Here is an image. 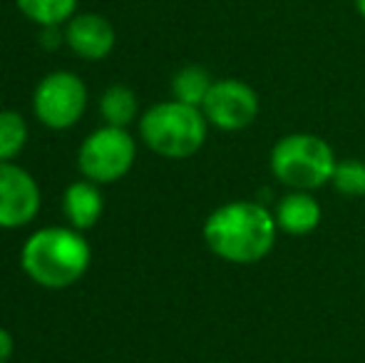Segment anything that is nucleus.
<instances>
[{
    "label": "nucleus",
    "instance_id": "f257e3e1",
    "mask_svg": "<svg viewBox=\"0 0 365 363\" xmlns=\"http://www.w3.org/2000/svg\"><path fill=\"white\" fill-rule=\"evenodd\" d=\"M274 212L259 202H226L214 209L204 222V242L209 252L229 264H256L276 244Z\"/></svg>",
    "mask_w": 365,
    "mask_h": 363
},
{
    "label": "nucleus",
    "instance_id": "f03ea898",
    "mask_svg": "<svg viewBox=\"0 0 365 363\" xmlns=\"http://www.w3.org/2000/svg\"><path fill=\"white\" fill-rule=\"evenodd\" d=\"M92 264V247L75 227L35 229L20 249V267L30 281L50 291L75 286Z\"/></svg>",
    "mask_w": 365,
    "mask_h": 363
},
{
    "label": "nucleus",
    "instance_id": "7ed1b4c3",
    "mask_svg": "<svg viewBox=\"0 0 365 363\" xmlns=\"http://www.w3.org/2000/svg\"><path fill=\"white\" fill-rule=\"evenodd\" d=\"M209 135V122L202 107L184 105L179 100H164L147 107L140 117L142 142L159 157L187 160L204 147Z\"/></svg>",
    "mask_w": 365,
    "mask_h": 363
},
{
    "label": "nucleus",
    "instance_id": "20e7f679",
    "mask_svg": "<svg viewBox=\"0 0 365 363\" xmlns=\"http://www.w3.org/2000/svg\"><path fill=\"white\" fill-rule=\"evenodd\" d=\"M271 172L284 187L313 192L331 182L338 160L333 147L316 135L293 132L271 147Z\"/></svg>",
    "mask_w": 365,
    "mask_h": 363
},
{
    "label": "nucleus",
    "instance_id": "39448f33",
    "mask_svg": "<svg viewBox=\"0 0 365 363\" xmlns=\"http://www.w3.org/2000/svg\"><path fill=\"white\" fill-rule=\"evenodd\" d=\"M137 160V142L127 127L105 125L90 132L77 150V167L82 177L95 184L120 182Z\"/></svg>",
    "mask_w": 365,
    "mask_h": 363
},
{
    "label": "nucleus",
    "instance_id": "423d86ee",
    "mask_svg": "<svg viewBox=\"0 0 365 363\" xmlns=\"http://www.w3.org/2000/svg\"><path fill=\"white\" fill-rule=\"evenodd\" d=\"M87 85L70 70L48 73L33 90V112L48 130L65 132L82 120L87 110Z\"/></svg>",
    "mask_w": 365,
    "mask_h": 363
},
{
    "label": "nucleus",
    "instance_id": "0eeeda50",
    "mask_svg": "<svg viewBox=\"0 0 365 363\" xmlns=\"http://www.w3.org/2000/svg\"><path fill=\"white\" fill-rule=\"evenodd\" d=\"M202 112L221 132H241L259 117V95L249 83L236 78L214 80Z\"/></svg>",
    "mask_w": 365,
    "mask_h": 363
},
{
    "label": "nucleus",
    "instance_id": "6e6552de",
    "mask_svg": "<svg viewBox=\"0 0 365 363\" xmlns=\"http://www.w3.org/2000/svg\"><path fill=\"white\" fill-rule=\"evenodd\" d=\"M43 194L25 167L0 162V229H23L35 222Z\"/></svg>",
    "mask_w": 365,
    "mask_h": 363
},
{
    "label": "nucleus",
    "instance_id": "1a4fd4ad",
    "mask_svg": "<svg viewBox=\"0 0 365 363\" xmlns=\"http://www.w3.org/2000/svg\"><path fill=\"white\" fill-rule=\"evenodd\" d=\"M65 28V45L82 60H97L110 58V53L117 45L115 25L100 13H75Z\"/></svg>",
    "mask_w": 365,
    "mask_h": 363
},
{
    "label": "nucleus",
    "instance_id": "9d476101",
    "mask_svg": "<svg viewBox=\"0 0 365 363\" xmlns=\"http://www.w3.org/2000/svg\"><path fill=\"white\" fill-rule=\"evenodd\" d=\"M276 224L281 232L291 234V237H306V234L316 232L318 224L323 219L321 204L311 192H301V189H291L289 194L279 199L274 209Z\"/></svg>",
    "mask_w": 365,
    "mask_h": 363
},
{
    "label": "nucleus",
    "instance_id": "9b49d317",
    "mask_svg": "<svg viewBox=\"0 0 365 363\" xmlns=\"http://www.w3.org/2000/svg\"><path fill=\"white\" fill-rule=\"evenodd\" d=\"M63 212L68 224L75 227L77 232L92 229L105 212V197L100 192V184L85 180V177L70 182L63 194Z\"/></svg>",
    "mask_w": 365,
    "mask_h": 363
},
{
    "label": "nucleus",
    "instance_id": "f8f14e48",
    "mask_svg": "<svg viewBox=\"0 0 365 363\" xmlns=\"http://www.w3.org/2000/svg\"><path fill=\"white\" fill-rule=\"evenodd\" d=\"M100 115L105 125L130 127L140 115V100L127 85H110L100 97Z\"/></svg>",
    "mask_w": 365,
    "mask_h": 363
},
{
    "label": "nucleus",
    "instance_id": "ddd939ff",
    "mask_svg": "<svg viewBox=\"0 0 365 363\" xmlns=\"http://www.w3.org/2000/svg\"><path fill=\"white\" fill-rule=\"evenodd\" d=\"M212 85L214 80L207 68H202V65H184L172 78V97L184 102V105L202 107Z\"/></svg>",
    "mask_w": 365,
    "mask_h": 363
},
{
    "label": "nucleus",
    "instance_id": "4468645a",
    "mask_svg": "<svg viewBox=\"0 0 365 363\" xmlns=\"http://www.w3.org/2000/svg\"><path fill=\"white\" fill-rule=\"evenodd\" d=\"M77 3L80 0H15L20 13L40 28L65 25L77 13Z\"/></svg>",
    "mask_w": 365,
    "mask_h": 363
},
{
    "label": "nucleus",
    "instance_id": "2eb2a0df",
    "mask_svg": "<svg viewBox=\"0 0 365 363\" xmlns=\"http://www.w3.org/2000/svg\"><path fill=\"white\" fill-rule=\"evenodd\" d=\"M28 145V122L20 112L0 110V162H13Z\"/></svg>",
    "mask_w": 365,
    "mask_h": 363
},
{
    "label": "nucleus",
    "instance_id": "dca6fc26",
    "mask_svg": "<svg viewBox=\"0 0 365 363\" xmlns=\"http://www.w3.org/2000/svg\"><path fill=\"white\" fill-rule=\"evenodd\" d=\"M331 184L338 194L346 197H365V162L341 160L333 170Z\"/></svg>",
    "mask_w": 365,
    "mask_h": 363
},
{
    "label": "nucleus",
    "instance_id": "f3484780",
    "mask_svg": "<svg viewBox=\"0 0 365 363\" xmlns=\"http://www.w3.org/2000/svg\"><path fill=\"white\" fill-rule=\"evenodd\" d=\"M15 351V339L5 326H0V363H10V356Z\"/></svg>",
    "mask_w": 365,
    "mask_h": 363
},
{
    "label": "nucleus",
    "instance_id": "a211bd4d",
    "mask_svg": "<svg viewBox=\"0 0 365 363\" xmlns=\"http://www.w3.org/2000/svg\"><path fill=\"white\" fill-rule=\"evenodd\" d=\"M353 3H356V10H358V15H361V18L365 20V0H353Z\"/></svg>",
    "mask_w": 365,
    "mask_h": 363
}]
</instances>
